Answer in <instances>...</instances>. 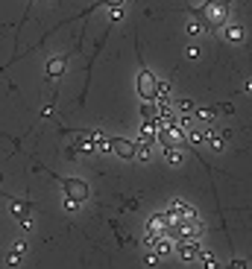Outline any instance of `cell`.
<instances>
[{"label":"cell","instance_id":"1","mask_svg":"<svg viewBox=\"0 0 252 269\" xmlns=\"http://www.w3.org/2000/svg\"><path fill=\"white\" fill-rule=\"evenodd\" d=\"M197 21L202 30L220 33L229 24V0H208L202 9H197Z\"/></svg>","mask_w":252,"mask_h":269},{"label":"cell","instance_id":"2","mask_svg":"<svg viewBox=\"0 0 252 269\" xmlns=\"http://www.w3.org/2000/svg\"><path fill=\"white\" fill-rule=\"evenodd\" d=\"M138 97H141V100L144 102H155V97H158V79H155V76H152V70H147V67H144V70H141V73H138Z\"/></svg>","mask_w":252,"mask_h":269},{"label":"cell","instance_id":"3","mask_svg":"<svg viewBox=\"0 0 252 269\" xmlns=\"http://www.w3.org/2000/svg\"><path fill=\"white\" fill-rule=\"evenodd\" d=\"M62 190H65V199L76 202V205L88 202V193H91L82 179H62Z\"/></svg>","mask_w":252,"mask_h":269},{"label":"cell","instance_id":"4","mask_svg":"<svg viewBox=\"0 0 252 269\" xmlns=\"http://www.w3.org/2000/svg\"><path fill=\"white\" fill-rule=\"evenodd\" d=\"M9 202H12V214L21 219V225H24V228H30V225H33V214H30V211H33V205H30L27 199H15V196H9Z\"/></svg>","mask_w":252,"mask_h":269},{"label":"cell","instance_id":"5","mask_svg":"<svg viewBox=\"0 0 252 269\" xmlns=\"http://www.w3.org/2000/svg\"><path fill=\"white\" fill-rule=\"evenodd\" d=\"M202 138H205V147L211 152H223V147H226V134L217 132L214 123H211V126H202Z\"/></svg>","mask_w":252,"mask_h":269},{"label":"cell","instance_id":"6","mask_svg":"<svg viewBox=\"0 0 252 269\" xmlns=\"http://www.w3.org/2000/svg\"><path fill=\"white\" fill-rule=\"evenodd\" d=\"M200 240H194V237H191V240H176V243H173V252L179 254V257H185V260H197V252H200Z\"/></svg>","mask_w":252,"mask_h":269},{"label":"cell","instance_id":"7","mask_svg":"<svg viewBox=\"0 0 252 269\" xmlns=\"http://www.w3.org/2000/svg\"><path fill=\"white\" fill-rule=\"evenodd\" d=\"M109 147L115 155H120L123 161H135V144L132 141H123V138H109Z\"/></svg>","mask_w":252,"mask_h":269},{"label":"cell","instance_id":"8","mask_svg":"<svg viewBox=\"0 0 252 269\" xmlns=\"http://www.w3.org/2000/svg\"><path fill=\"white\" fill-rule=\"evenodd\" d=\"M170 214H173V217H179L182 219V222H197V219H200V214H197V211H194V208H191V205H188V202H170V208H167Z\"/></svg>","mask_w":252,"mask_h":269},{"label":"cell","instance_id":"9","mask_svg":"<svg viewBox=\"0 0 252 269\" xmlns=\"http://www.w3.org/2000/svg\"><path fill=\"white\" fill-rule=\"evenodd\" d=\"M65 70H67V59H65V56H53L50 62H47V79L62 76Z\"/></svg>","mask_w":252,"mask_h":269},{"label":"cell","instance_id":"10","mask_svg":"<svg viewBox=\"0 0 252 269\" xmlns=\"http://www.w3.org/2000/svg\"><path fill=\"white\" fill-rule=\"evenodd\" d=\"M220 33L226 35V38H229V41H232V44H240V41H243V30H240V27H237V24H226V27H223V30H220Z\"/></svg>","mask_w":252,"mask_h":269},{"label":"cell","instance_id":"11","mask_svg":"<svg viewBox=\"0 0 252 269\" xmlns=\"http://www.w3.org/2000/svg\"><path fill=\"white\" fill-rule=\"evenodd\" d=\"M164 161L173 164V167H179L185 161V150H164Z\"/></svg>","mask_w":252,"mask_h":269},{"label":"cell","instance_id":"12","mask_svg":"<svg viewBox=\"0 0 252 269\" xmlns=\"http://www.w3.org/2000/svg\"><path fill=\"white\" fill-rule=\"evenodd\" d=\"M197 260H200V263H205V269H217L214 254L208 252V249H202V246H200V252H197Z\"/></svg>","mask_w":252,"mask_h":269},{"label":"cell","instance_id":"13","mask_svg":"<svg viewBox=\"0 0 252 269\" xmlns=\"http://www.w3.org/2000/svg\"><path fill=\"white\" fill-rule=\"evenodd\" d=\"M194 117L205 123V126H211L214 123V108H194Z\"/></svg>","mask_w":252,"mask_h":269},{"label":"cell","instance_id":"14","mask_svg":"<svg viewBox=\"0 0 252 269\" xmlns=\"http://www.w3.org/2000/svg\"><path fill=\"white\" fill-rule=\"evenodd\" d=\"M18 263H21V252H18V249H12V252L6 254V266H18Z\"/></svg>","mask_w":252,"mask_h":269},{"label":"cell","instance_id":"15","mask_svg":"<svg viewBox=\"0 0 252 269\" xmlns=\"http://www.w3.org/2000/svg\"><path fill=\"white\" fill-rule=\"evenodd\" d=\"M249 266V263H246V260H243V257H235V260H232V263H229V269H246Z\"/></svg>","mask_w":252,"mask_h":269},{"label":"cell","instance_id":"16","mask_svg":"<svg viewBox=\"0 0 252 269\" xmlns=\"http://www.w3.org/2000/svg\"><path fill=\"white\" fill-rule=\"evenodd\" d=\"M202 33V27H200V21H194V24H191V27H188V35H194V38H197V35Z\"/></svg>","mask_w":252,"mask_h":269},{"label":"cell","instance_id":"17","mask_svg":"<svg viewBox=\"0 0 252 269\" xmlns=\"http://www.w3.org/2000/svg\"><path fill=\"white\" fill-rule=\"evenodd\" d=\"M120 15H123V12H120V6H112V12H109V21L115 24V21H120Z\"/></svg>","mask_w":252,"mask_h":269},{"label":"cell","instance_id":"18","mask_svg":"<svg viewBox=\"0 0 252 269\" xmlns=\"http://www.w3.org/2000/svg\"><path fill=\"white\" fill-rule=\"evenodd\" d=\"M103 6H123V0H100Z\"/></svg>","mask_w":252,"mask_h":269},{"label":"cell","instance_id":"19","mask_svg":"<svg viewBox=\"0 0 252 269\" xmlns=\"http://www.w3.org/2000/svg\"><path fill=\"white\" fill-rule=\"evenodd\" d=\"M246 88H249V91H252V79H249V82H246Z\"/></svg>","mask_w":252,"mask_h":269}]
</instances>
